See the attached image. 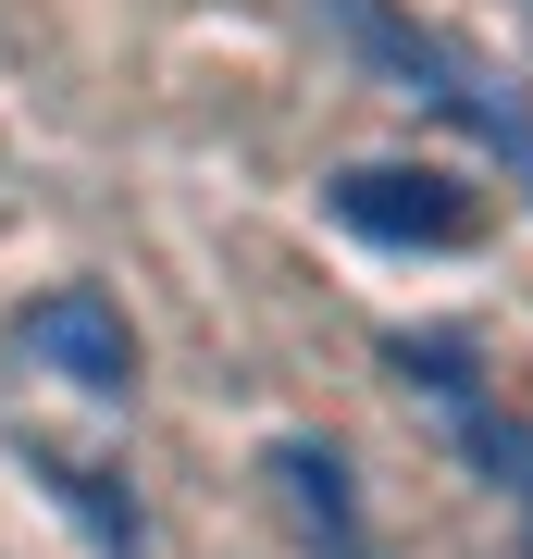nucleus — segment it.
I'll return each instance as SVG.
<instances>
[{
    "label": "nucleus",
    "instance_id": "nucleus-2",
    "mask_svg": "<svg viewBox=\"0 0 533 559\" xmlns=\"http://www.w3.org/2000/svg\"><path fill=\"white\" fill-rule=\"evenodd\" d=\"M336 212L360 224V237H397V249H459L472 237V200H459L447 175H348Z\"/></svg>",
    "mask_w": 533,
    "mask_h": 559
},
{
    "label": "nucleus",
    "instance_id": "nucleus-1",
    "mask_svg": "<svg viewBox=\"0 0 533 559\" xmlns=\"http://www.w3.org/2000/svg\"><path fill=\"white\" fill-rule=\"evenodd\" d=\"M25 360L62 373L75 399H124V385H137V336H124V311L99 299V286H50V299L25 311Z\"/></svg>",
    "mask_w": 533,
    "mask_h": 559
}]
</instances>
